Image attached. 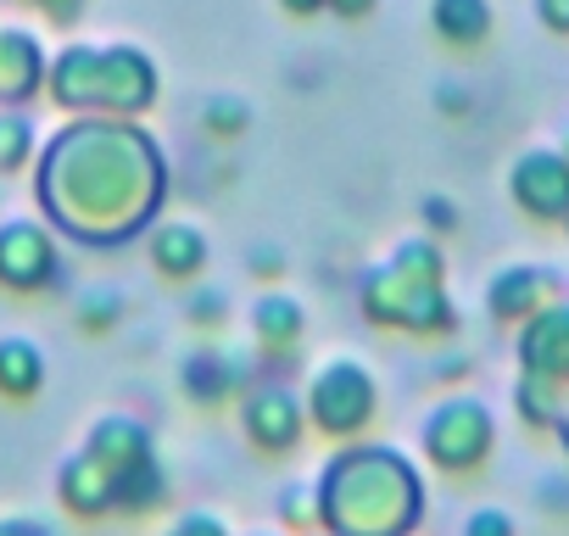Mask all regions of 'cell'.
Here are the masks:
<instances>
[{
	"instance_id": "9c48e42d",
	"label": "cell",
	"mask_w": 569,
	"mask_h": 536,
	"mask_svg": "<svg viewBox=\"0 0 569 536\" xmlns=\"http://www.w3.org/2000/svg\"><path fill=\"white\" fill-rule=\"evenodd\" d=\"M425 212L436 218V229H452V218H458V207H452V201H425Z\"/></svg>"
},
{
	"instance_id": "8992f818",
	"label": "cell",
	"mask_w": 569,
	"mask_h": 536,
	"mask_svg": "<svg viewBox=\"0 0 569 536\" xmlns=\"http://www.w3.org/2000/svg\"><path fill=\"white\" fill-rule=\"evenodd\" d=\"M0 380L18 386V391H29V380H34V347H23V341L0 347Z\"/></svg>"
},
{
	"instance_id": "52a82bcc",
	"label": "cell",
	"mask_w": 569,
	"mask_h": 536,
	"mask_svg": "<svg viewBox=\"0 0 569 536\" xmlns=\"http://www.w3.org/2000/svg\"><path fill=\"white\" fill-rule=\"evenodd\" d=\"M469 536H513V519L497 514V508H480V514L469 519Z\"/></svg>"
},
{
	"instance_id": "8fae6325",
	"label": "cell",
	"mask_w": 569,
	"mask_h": 536,
	"mask_svg": "<svg viewBox=\"0 0 569 536\" xmlns=\"http://www.w3.org/2000/svg\"><path fill=\"white\" fill-rule=\"evenodd\" d=\"M291 7H297V12H308V7H319V0H291Z\"/></svg>"
},
{
	"instance_id": "3957f363",
	"label": "cell",
	"mask_w": 569,
	"mask_h": 536,
	"mask_svg": "<svg viewBox=\"0 0 569 536\" xmlns=\"http://www.w3.org/2000/svg\"><path fill=\"white\" fill-rule=\"evenodd\" d=\"M547 291H552V275H541V268H508L491 286V308H497V319H525V314H536V302Z\"/></svg>"
},
{
	"instance_id": "5b68a950",
	"label": "cell",
	"mask_w": 569,
	"mask_h": 536,
	"mask_svg": "<svg viewBox=\"0 0 569 536\" xmlns=\"http://www.w3.org/2000/svg\"><path fill=\"white\" fill-rule=\"evenodd\" d=\"M157 262H162V275H190L201 262V240L190 229H168V235H157Z\"/></svg>"
},
{
	"instance_id": "30bf717a",
	"label": "cell",
	"mask_w": 569,
	"mask_h": 536,
	"mask_svg": "<svg viewBox=\"0 0 569 536\" xmlns=\"http://www.w3.org/2000/svg\"><path fill=\"white\" fill-rule=\"evenodd\" d=\"M341 7H347V12H363V7H369V0H341Z\"/></svg>"
},
{
	"instance_id": "277c9868",
	"label": "cell",
	"mask_w": 569,
	"mask_h": 536,
	"mask_svg": "<svg viewBox=\"0 0 569 536\" xmlns=\"http://www.w3.org/2000/svg\"><path fill=\"white\" fill-rule=\"evenodd\" d=\"M436 23H441V34L447 40H480L486 29H491V12H486V0H441L436 7Z\"/></svg>"
},
{
	"instance_id": "ba28073f",
	"label": "cell",
	"mask_w": 569,
	"mask_h": 536,
	"mask_svg": "<svg viewBox=\"0 0 569 536\" xmlns=\"http://www.w3.org/2000/svg\"><path fill=\"white\" fill-rule=\"evenodd\" d=\"M541 23L558 29V34H569V0H541Z\"/></svg>"
},
{
	"instance_id": "7a4b0ae2",
	"label": "cell",
	"mask_w": 569,
	"mask_h": 536,
	"mask_svg": "<svg viewBox=\"0 0 569 536\" xmlns=\"http://www.w3.org/2000/svg\"><path fill=\"white\" fill-rule=\"evenodd\" d=\"M519 353H525V369H530V375H547V380L569 375V308L536 314V325L525 330Z\"/></svg>"
},
{
	"instance_id": "7c38bea8",
	"label": "cell",
	"mask_w": 569,
	"mask_h": 536,
	"mask_svg": "<svg viewBox=\"0 0 569 536\" xmlns=\"http://www.w3.org/2000/svg\"><path fill=\"white\" fill-rule=\"evenodd\" d=\"M563 157H569V135H563Z\"/></svg>"
},
{
	"instance_id": "4fadbf2b",
	"label": "cell",
	"mask_w": 569,
	"mask_h": 536,
	"mask_svg": "<svg viewBox=\"0 0 569 536\" xmlns=\"http://www.w3.org/2000/svg\"><path fill=\"white\" fill-rule=\"evenodd\" d=\"M563 436H569V430H563Z\"/></svg>"
},
{
	"instance_id": "6da1fadb",
	"label": "cell",
	"mask_w": 569,
	"mask_h": 536,
	"mask_svg": "<svg viewBox=\"0 0 569 536\" xmlns=\"http://www.w3.org/2000/svg\"><path fill=\"white\" fill-rule=\"evenodd\" d=\"M513 196L536 218H569V157L558 151H530L513 168Z\"/></svg>"
}]
</instances>
